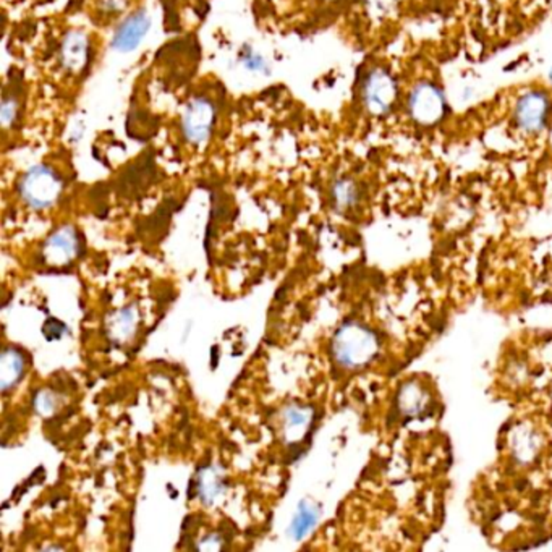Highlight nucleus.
Masks as SVG:
<instances>
[{
    "label": "nucleus",
    "instance_id": "obj_1",
    "mask_svg": "<svg viewBox=\"0 0 552 552\" xmlns=\"http://www.w3.org/2000/svg\"><path fill=\"white\" fill-rule=\"evenodd\" d=\"M332 357L347 369H360L375 360L381 349L379 337L373 329L358 321H347L337 329L332 339Z\"/></svg>",
    "mask_w": 552,
    "mask_h": 552
},
{
    "label": "nucleus",
    "instance_id": "obj_2",
    "mask_svg": "<svg viewBox=\"0 0 552 552\" xmlns=\"http://www.w3.org/2000/svg\"><path fill=\"white\" fill-rule=\"evenodd\" d=\"M64 190V182L54 168L46 164H38L28 168L18 184L22 200L33 210H47L59 201Z\"/></svg>",
    "mask_w": 552,
    "mask_h": 552
},
{
    "label": "nucleus",
    "instance_id": "obj_3",
    "mask_svg": "<svg viewBox=\"0 0 552 552\" xmlns=\"http://www.w3.org/2000/svg\"><path fill=\"white\" fill-rule=\"evenodd\" d=\"M216 118L218 108L210 98L196 96L190 99L182 114V134L185 140L194 146L210 142Z\"/></svg>",
    "mask_w": 552,
    "mask_h": 552
},
{
    "label": "nucleus",
    "instance_id": "obj_4",
    "mask_svg": "<svg viewBox=\"0 0 552 552\" xmlns=\"http://www.w3.org/2000/svg\"><path fill=\"white\" fill-rule=\"evenodd\" d=\"M399 88L393 76L384 68H373L361 86V99L373 116H385L397 102Z\"/></svg>",
    "mask_w": 552,
    "mask_h": 552
},
{
    "label": "nucleus",
    "instance_id": "obj_5",
    "mask_svg": "<svg viewBox=\"0 0 552 552\" xmlns=\"http://www.w3.org/2000/svg\"><path fill=\"white\" fill-rule=\"evenodd\" d=\"M409 114L419 125H436L447 112L444 92L429 82H421L411 90L409 96Z\"/></svg>",
    "mask_w": 552,
    "mask_h": 552
},
{
    "label": "nucleus",
    "instance_id": "obj_6",
    "mask_svg": "<svg viewBox=\"0 0 552 552\" xmlns=\"http://www.w3.org/2000/svg\"><path fill=\"white\" fill-rule=\"evenodd\" d=\"M551 117V99L548 92L528 91L517 100L513 118L523 134L543 132Z\"/></svg>",
    "mask_w": 552,
    "mask_h": 552
},
{
    "label": "nucleus",
    "instance_id": "obj_7",
    "mask_svg": "<svg viewBox=\"0 0 552 552\" xmlns=\"http://www.w3.org/2000/svg\"><path fill=\"white\" fill-rule=\"evenodd\" d=\"M151 25H152V20L146 10L134 12L117 26V30L112 36L110 47L120 54L134 52V49H138L142 39L150 33Z\"/></svg>",
    "mask_w": 552,
    "mask_h": 552
},
{
    "label": "nucleus",
    "instance_id": "obj_8",
    "mask_svg": "<svg viewBox=\"0 0 552 552\" xmlns=\"http://www.w3.org/2000/svg\"><path fill=\"white\" fill-rule=\"evenodd\" d=\"M80 240L75 229L72 226L60 227L44 242L42 258L49 266L62 268L75 260Z\"/></svg>",
    "mask_w": 552,
    "mask_h": 552
},
{
    "label": "nucleus",
    "instance_id": "obj_9",
    "mask_svg": "<svg viewBox=\"0 0 552 552\" xmlns=\"http://www.w3.org/2000/svg\"><path fill=\"white\" fill-rule=\"evenodd\" d=\"M90 62V38L88 34L73 30L60 42L59 64L68 73H82Z\"/></svg>",
    "mask_w": 552,
    "mask_h": 552
},
{
    "label": "nucleus",
    "instance_id": "obj_10",
    "mask_svg": "<svg viewBox=\"0 0 552 552\" xmlns=\"http://www.w3.org/2000/svg\"><path fill=\"white\" fill-rule=\"evenodd\" d=\"M315 423V410L308 405L292 403L282 413V437L289 445L301 444Z\"/></svg>",
    "mask_w": 552,
    "mask_h": 552
},
{
    "label": "nucleus",
    "instance_id": "obj_11",
    "mask_svg": "<svg viewBox=\"0 0 552 552\" xmlns=\"http://www.w3.org/2000/svg\"><path fill=\"white\" fill-rule=\"evenodd\" d=\"M431 405V395L419 383H405L397 392V410L405 418H425Z\"/></svg>",
    "mask_w": 552,
    "mask_h": 552
},
{
    "label": "nucleus",
    "instance_id": "obj_12",
    "mask_svg": "<svg viewBox=\"0 0 552 552\" xmlns=\"http://www.w3.org/2000/svg\"><path fill=\"white\" fill-rule=\"evenodd\" d=\"M138 327L136 306H125L112 313L106 321V334L114 343H126L134 339Z\"/></svg>",
    "mask_w": 552,
    "mask_h": 552
},
{
    "label": "nucleus",
    "instance_id": "obj_13",
    "mask_svg": "<svg viewBox=\"0 0 552 552\" xmlns=\"http://www.w3.org/2000/svg\"><path fill=\"white\" fill-rule=\"evenodd\" d=\"M25 376V355L15 347H7L0 355V387L4 392L13 389Z\"/></svg>",
    "mask_w": 552,
    "mask_h": 552
},
{
    "label": "nucleus",
    "instance_id": "obj_14",
    "mask_svg": "<svg viewBox=\"0 0 552 552\" xmlns=\"http://www.w3.org/2000/svg\"><path fill=\"white\" fill-rule=\"evenodd\" d=\"M226 478L216 467H204L196 473L194 478V491L200 496L204 505L211 507L219 496L226 491Z\"/></svg>",
    "mask_w": 552,
    "mask_h": 552
},
{
    "label": "nucleus",
    "instance_id": "obj_15",
    "mask_svg": "<svg viewBox=\"0 0 552 552\" xmlns=\"http://www.w3.org/2000/svg\"><path fill=\"white\" fill-rule=\"evenodd\" d=\"M319 520V507L316 504L303 499L297 507V512L293 515L292 523L289 533L292 536L295 541H301L306 535H310L311 531L316 527Z\"/></svg>",
    "mask_w": 552,
    "mask_h": 552
},
{
    "label": "nucleus",
    "instance_id": "obj_16",
    "mask_svg": "<svg viewBox=\"0 0 552 552\" xmlns=\"http://www.w3.org/2000/svg\"><path fill=\"white\" fill-rule=\"evenodd\" d=\"M511 443L513 455H515V459L520 463H528V461L535 459V455L538 453V447H539V441H538V437L533 433V429H530L527 427H517V431L513 433Z\"/></svg>",
    "mask_w": 552,
    "mask_h": 552
},
{
    "label": "nucleus",
    "instance_id": "obj_17",
    "mask_svg": "<svg viewBox=\"0 0 552 552\" xmlns=\"http://www.w3.org/2000/svg\"><path fill=\"white\" fill-rule=\"evenodd\" d=\"M331 198L337 211H349L355 208L360 201L358 185L351 178H339L331 188Z\"/></svg>",
    "mask_w": 552,
    "mask_h": 552
},
{
    "label": "nucleus",
    "instance_id": "obj_18",
    "mask_svg": "<svg viewBox=\"0 0 552 552\" xmlns=\"http://www.w3.org/2000/svg\"><path fill=\"white\" fill-rule=\"evenodd\" d=\"M20 112V99H18L15 92H5L4 99H2V108H0V120L4 128H10L15 124Z\"/></svg>",
    "mask_w": 552,
    "mask_h": 552
},
{
    "label": "nucleus",
    "instance_id": "obj_19",
    "mask_svg": "<svg viewBox=\"0 0 552 552\" xmlns=\"http://www.w3.org/2000/svg\"><path fill=\"white\" fill-rule=\"evenodd\" d=\"M59 399L54 392H50L47 389L38 391L33 399L34 410L41 417H50L54 411L57 410Z\"/></svg>",
    "mask_w": 552,
    "mask_h": 552
},
{
    "label": "nucleus",
    "instance_id": "obj_20",
    "mask_svg": "<svg viewBox=\"0 0 552 552\" xmlns=\"http://www.w3.org/2000/svg\"><path fill=\"white\" fill-rule=\"evenodd\" d=\"M243 67L253 73H269L268 62L258 52L246 49L242 54Z\"/></svg>",
    "mask_w": 552,
    "mask_h": 552
},
{
    "label": "nucleus",
    "instance_id": "obj_21",
    "mask_svg": "<svg viewBox=\"0 0 552 552\" xmlns=\"http://www.w3.org/2000/svg\"><path fill=\"white\" fill-rule=\"evenodd\" d=\"M226 546V539L218 533H210V535L201 538L200 543L194 544L196 549L201 551H220Z\"/></svg>",
    "mask_w": 552,
    "mask_h": 552
},
{
    "label": "nucleus",
    "instance_id": "obj_22",
    "mask_svg": "<svg viewBox=\"0 0 552 552\" xmlns=\"http://www.w3.org/2000/svg\"><path fill=\"white\" fill-rule=\"evenodd\" d=\"M67 327L59 319H47L46 324L42 326V334L46 335L47 341H57L62 335L65 334Z\"/></svg>",
    "mask_w": 552,
    "mask_h": 552
},
{
    "label": "nucleus",
    "instance_id": "obj_23",
    "mask_svg": "<svg viewBox=\"0 0 552 552\" xmlns=\"http://www.w3.org/2000/svg\"><path fill=\"white\" fill-rule=\"evenodd\" d=\"M128 5V0H99V7L106 13H120Z\"/></svg>",
    "mask_w": 552,
    "mask_h": 552
},
{
    "label": "nucleus",
    "instance_id": "obj_24",
    "mask_svg": "<svg viewBox=\"0 0 552 552\" xmlns=\"http://www.w3.org/2000/svg\"><path fill=\"white\" fill-rule=\"evenodd\" d=\"M549 80H551V83H552V68H551V72H549Z\"/></svg>",
    "mask_w": 552,
    "mask_h": 552
}]
</instances>
